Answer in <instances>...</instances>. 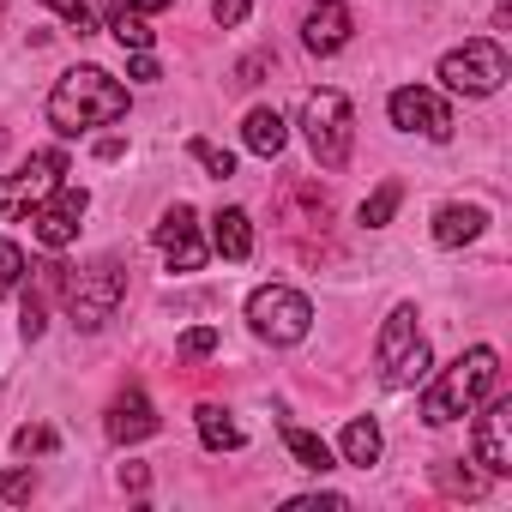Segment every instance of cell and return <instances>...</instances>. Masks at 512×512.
<instances>
[{
    "mask_svg": "<svg viewBox=\"0 0 512 512\" xmlns=\"http://www.w3.org/2000/svg\"><path fill=\"white\" fill-rule=\"evenodd\" d=\"M121 115H127V91H121L103 67H73V73H61V85L49 91V127L67 133V139H79V133H91V127H109V121H121Z\"/></svg>",
    "mask_w": 512,
    "mask_h": 512,
    "instance_id": "1",
    "label": "cell"
},
{
    "mask_svg": "<svg viewBox=\"0 0 512 512\" xmlns=\"http://www.w3.org/2000/svg\"><path fill=\"white\" fill-rule=\"evenodd\" d=\"M494 380H500V356L488 350V344H476V350H464L428 392H422V422H434V428H446V422H458V416H470L488 392H494Z\"/></svg>",
    "mask_w": 512,
    "mask_h": 512,
    "instance_id": "2",
    "label": "cell"
},
{
    "mask_svg": "<svg viewBox=\"0 0 512 512\" xmlns=\"http://www.w3.org/2000/svg\"><path fill=\"white\" fill-rule=\"evenodd\" d=\"M61 296H67V320H73L79 332H103V326L115 320L121 296H127V266H121V260H91L85 272L67 278Z\"/></svg>",
    "mask_w": 512,
    "mask_h": 512,
    "instance_id": "3",
    "label": "cell"
},
{
    "mask_svg": "<svg viewBox=\"0 0 512 512\" xmlns=\"http://www.w3.org/2000/svg\"><path fill=\"white\" fill-rule=\"evenodd\" d=\"M302 133H308V151L320 157V169H344L356 151V115H350L344 91H308L302 97Z\"/></svg>",
    "mask_w": 512,
    "mask_h": 512,
    "instance_id": "4",
    "label": "cell"
},
{
    "mask_svg": "<svg viewBox=\"0 0 512 512\" xmlns=\"http://www.w3.org/2000/svg\"><path fill=\"white\" fill-rule=\"evenodd\" d=\"M374 362H380V380H386L392 392L428 380V338L416 332V308H392V314H386L380 344H374Z\"/></svg>",
    "mask_w": 512,
    "mask_h": 512,
    "instance_id": "5",
    "label": "cell"
},
{
    "mask_svg": "<svg viewBox=\"0 0 512 512\" xmlns=\"http://www.w3.org/2000/svg\"><path fill=\"white\" fill-rule=\"evenodd\" d=\"M247 320L266 344H302L314 332V302L290 284H266V290L247 296Z\"/></svg>",
    "mask_w": 512,
    "mask_h": 512,
    "instance_id": "6",
    "label": "cell"
},
{
    "mask_svg": "<svg viewBox=\"0 0 512 512\" xmlns=\"http://www.w3.org/2000/svg\"><path fill=\"white\" fill-rule=\"evenodd\" d=\"M440 79H446V91H458V97H494V91L506 85V49L488 43V37H470L464 49H452V55L440 61Z\"/></svg>",
    "mask_w": 512,
    "mask_h": 512,
    "instance_id": "7",
    "label": "cell"
},
{
    "mask_svg": "<svg viewBox=\"0 0 512 512\" xmlns=\"http://www.w3.org/2000/svg\"><path fill=\"white\" fill-rule=\"evenodd\" d=\"M67 175V151H31L13 175H0V217H25L37 199H49Z\"/></svg>",
    "mask_w": 512,
    "mask_h": 512,
    "instance_id": "8",
    "label": "cell"
},
{
    "mask_svg": "<svg viewBox=\"0 0 512 512\" xmlns=\"http://www.w3.org/2000/svg\"><path fill=\"white\" fill-rule=\"evenodd\" d=\"M85 187H55L49 199H37L31 205V229H37V241L43 247H67V241H79V223H85Z\"/></svg>",
    "mask_w": 512,
    "mask_h": 512,
    "instance_id": "9",
    "label": "cell"
},
{
    "mask_svg": "<svg viewBox=\"0 0 512 512\" xmlns=\"http://www.w3.org/2000/svg\"><path fill=\"white\" fill-rule=\"evenodd\" d=\"M392 127L422 133V139H452V109L428 85H398L392 91Z\"/></svg>",
    "mask_w": 512,
    "mask_h": 512,
    "instance_id": "10",
    "label": "cell"
},
{
    "mask_svg": "<svg viewBox=\"0 0 512 512\" xmlns=\"http://www.w3.org/2000/svg\"><path fill=\"white\" fill-rule=\"evenodd\" d=\"M470 452L488 476H512V398H488V410L476 416Z\"/></svg>",
    "mask_w": 512,
    "mask_h": 512,
    "instance_id": "11",
    "label": "cell"
},
{
    "mask_svg": "<svg viewBox=\"0 0 512 512\" xmlns=\"http://www.w3.org/2000/svg\"><path fill=\"white\" fill-rule=\"evenodd\" d=\"M157 247H163V260L169 272H199L205 266V241H199V223L187 205H169L163 223H157Z\"/></svg>",
    "mask_w": 512,
    "mask_h": 512,
    "instance_id": "12",
    "label": "cell"
},
{
    "mask_svg": "<svg viewBox=\"0 0 512 512\" xmlns=\"http://www.w3.org/2000/svg\"><path fill=\"white\" fill-rule=\"evenodd\" d=\"M109 440L115 446H139V440H151L163 422H157V410H151V398L139 392V386H127V392H115V404H109Z\"/></svg>",
    "mask_w": 512,
    "mask_h": 512,
    "instance_id": "13",
    "label": "cell"
},
{
    "mask_svg": "<svg viewBox=\"0 0 512 512\" xmlns=\"http://www.w3.org/2000/svg\"><path fill=\"white\" fill-rule=\"evenodd\" d=\"M350 31H356V19H350L344 0H314L308 19H302V43H308L314 55H338V49L350 43Z\"/></svg>",
    "mask_w": 512,
    "mask_h": 512,
    "instance_id": "14",
    "label": "cell"
},
{
    "mask_svg": "<svg viewBox=\"0 0 512 512\" xmlns=\"http://www.w3.org/2000/svg\"><path fill=\"white\" fill-rule=\"evenodd\" d=\"M211 247L223 253L229 266H241L247 253H253V223H247V211H241V205H229V211H217V217H211Z\"/></svg>",
    "mask_w": 512,
    "mask_h": 512,
    "instance_id": "15",
    "label": "cell"
},
{
    "mask_svg": "<svg viewBox=\"0 0 512 512\" xmlns=\"http://www.w3.org/2000/svg\"><path fill=\"white\" fill-rule=\"evenodd\" d=\"M482 223H488L482 205H440V211H434V241H440V247H464V241L482 235Z\"/></svg>",
    "mask_w": 512,
    "mask_h": 512,
    "instance_id": "16",
    "label": "cell"
},
{
    "mask_svg": "<svg viewBox=\"0 0 512 512\" xmlns=\"http://www.w3.org/2000/svg\"><path fill=\"white\" fill-rule=\"evenodd\" d=\"M241 139H247V151H253V157H278V151H284V139H290V127H284V115H278V109H253V115L241 121Z\"/></svg>",
    "mask_w": 512,
    "mask_h": 512,
    "instance_id": "17",
    "label": "cell"
},
{
    "mask_svg": "<svg viewBox=\"0 0 512 512\" xmlns=\"http://www.w3.org/2000/svg\"><path fill=\"white\" fill-rule=\"evenodd\" d=\"M43 7H55L79 37H91L97 25H109V19L121 13V0H43Z\"/></svg>",
    "mask_w": 512,
    "mask_h": 512,
    "instance_id": "18",
    "label": "cell"
},
{
    "mask_svg": "<svg viewBox=\"0 0 512 512\" xmlns=\"http://www.w3.org/2000/svg\"><path fill=\"white\" fill-rule=\"evenodd\" d=\"M338 452H344V464H356V470H368V464H380V428H374L368 416H356V422L344 428V440H338Z\"/></svg>",
    "mask_w": 512,
    "mask_h": 512,
    "instance_id": "19",
    "label": "cell"
},
{
    "mask_svg": "<svg viewBox=\"0 0 512 512\" xmlns=\"http://www.w3.org/2000/svg\"><path fill=\"white\" fill-rule=\"evenodd\" d=\"M284 446H290V458L302 464V470H332V446L320 440V434H308V428H284Z\"/></svg>",
    "mask_w": 512,
    "mask_h": 512,
    "instance_id": "20",
    "label": "cell"
},
{
    "mask_svg": "<svg viewBox=\"0 0 512 512\" xmlns=\"http://www.w3.org/2000/svg\"><path fill=\"white\" fill-rule=\"evenodd\" d=\"M199 440H205L211 452H235V446H241V428H235L217 404H199Z\"/></svg>",
    "mask_w": 512,
    "mask_h": 512,
    "instance_id": "21",
    "label": "cell"
},
{
    "mask_svg": "<svg viewBox=\"0 0 512 512\" xmlns=\"http://www.w3.org/2000/svg\"><path fill=\"white\" fill-rule=\"evenodd\" d=\"M434 488L440 494H452V500H482V476L476 470H464V464H434Z\"/></svg>",
    "mask_w": 512,
    "mask_h": 512,
    "instance_id": "22",
    "label": "cell"
},
{
    "mask_svg": "<svg viewBox=\"0 0 512 512\" xmlns=\"http://www.w3.org/2000/svg\"><path fill=\"white\" fill-rule=\"evenodd\" d=\"M109 31H115V43H121L127 55H145V49H151V25H145V13H127V7H121V13L109 19Z\"/></svg>",
    "mask_w": 512,
    "mask_h": 512,
    "instance_id": "23",
    "label": "cell"
},
{
    "mask_svg": "<svg viewBox=\"0 0 512 512\" xmlns=\"http://www.w3.org/2000/svg\"><path fill=\"white\" fill-rule=\"evenodd\" d=\"M398 199H404V187L398 181H380L368 199H362V223L368 229H380V223H392V211H398Z\"/></svg>",
    "mask_w": 512,
    "mask_h": 512,
    "instance_id": "24",
    "label": "cell"
},
{
    "mask_svg": "<svg viewBox=\"0 0 512 512\" xmlns=\"http://www.w3.org/2000/svg\"><path fill=\"white\" fill-rule=\"evenodd\" d=\"M61 446V434L49 428V422H25L19 434H13V452H25V458H43V452H55Z\"/></svg>",
    "mask_w": 512,
    "mask_h": 512,
    "instance_id": "25",
    "label": "cell"
},
{
    "mask_svg": "<svg viewBox=\"0 0 512 512\" xmlns=\"http://www.w3.org/2000/svg\"><path fill=\"white\" fill-rule=\"evenodd\" d=\"M19 278H25V247L19 241H0V302L19 290Z\"/></svg>",
    "mask_w": 512,
    "mask_h": 512,
    "instance_id": "26",
    "label": "cell"
},
{
    "mask_svg": "<svg viewBox=\"0 0 512 512\" xmlns=\"http://www.w3.org/2000/svg\"><path fill=\"white\" fill-rule=\"evenodd\" d=\"M187 151H193V163H199V169H211L217 181H229V175H235V157H229L223 145H211V139H193Z\"/></svg>",
    "mask_w": 512,
    "mask_h": 512,
    "instance_id": "27",
    "label": "cell"
},
{
    "mask_svg": "<svg viewBox=\"0 0 512 512\" xmlns=\"http://www.w3.org/2000/svg\"><path fill=\"white\" fill-rule=\"evenodd\" d=\"M187 362H199V356H211L217 350V326H193V332H181V344H175Z\"/></svg>",
    "mask_w": 512,
    "mask_h": 512,
    "instance_id": "28",
    "label": "cell"
},
{
    "mask_svg": "<svg viewBox=\"0 0 512 512\" xmlns=\"http://www.w3.org/2000/svg\"><path fill=\"white\" fill-rule=\"evenodd\" d=\"M0 494H7V500H31L37 494V476L31 470H7V476H0Z\"/></svg>",
    "mask_w": 512,
    "mask_h": 512,
    "instance_id": "29",
    "label": "cell"
},
{
    "mask_svg": "<svg viewBox=\"0 0 512 512\" xmlns=\"http://www.w3.org/2000/svg\"><path fill=\"white\" fill-rule=\"evenodd\" d=\"M272 67H278V55H247L235 67V85H260V73H272Z\"/></svg>",
    "mask_w": 512,
    "mask_h": 512,
    "instance_id": "30",
    "label": "cell"
},
{
    "mask_svg": "<svg viewBox=\"0 0 512 512\" xmlns=\"http://www.w3.org/2000/svg\"><path fill=\"white\" fill-rule=\"evenodd\" d=\"M127 79H139V85H157V79H163V67H157V61H151V49H145V55H133V61H127Z\"/></svg>",
    "mask_w": 512,
    "mask_h": 512,
    "instance_id": "31",
    "label": "cell"
},
{
    "mask_svg": "<svg viewBox=\"0 0 512 512\" xmlns=\"http://www.w3.org/2000/svg\"><path fill=\"white\" fill-rule=\"evenodd\" d=\"M344 506V494H302V500H290V512H338Z\"/></svg>",
    "mask_w": 512,
    "mask_h": 512,
    "instance_id": "32",
    "label": "cell"
},
{
    "mask_svg": "<svg viewBox=\"0 0 512 512\" xmlns=\"http://www.w3.org/2000/svg\"><path fill=\"white\" fill-rule=\"evenodd\" d=\"M211 19L217 25H241L247 19V0H211Z\"/></svg>",
    "mask_w": 512,
    "mask_h": 512,
    "instance_id": "33",
    "label": "cell"
},
{
    "mask_svg": "<svg viewBox=\"0 0 512 512\" xmlns=\"http://www.w3.org/2000/svg\"><path fill=\"white\" fill-rule=\"evenodd\" d=\"M145 482H151L145 464H127V470H121V488H127V494H145Z\"/></svg>",
    "mask_w": 512,
    "mask_h": 512,
    "instance_id": "34",
    "label": "cell"
},
{
    "mask_svg": "<svg viewBox=\"0 0 512 512\" xmlns=\"http://www.w3.org/2000/svg\"><path fill=\"white\" fill-rule=\"evenodd\" d=\"M127 13H163V7H175V0H121Z\"/></svg>",
    "mask_w": 512,
    "mask_h": 512,
    "instance_id": "35",
    "label": "cell"
}]
</instances>
